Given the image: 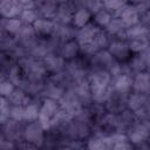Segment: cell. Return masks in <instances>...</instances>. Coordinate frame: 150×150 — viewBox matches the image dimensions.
Wrapping results in <instances>:
<instances>
[{
	"mask_svg": "<svg viewBox=\"0 0 150 150\" xmlns=\"http://www.w3.org/2000/svg\"><path fill=\"white\" fill-rule=\"evenodd\" d=\"M90 18H91V13L82 5H80L79 7H76L74 14H73V22L71 25L80 29L83 28L84 26H87L90 22Z\"/></svg>",
	"mask_w": 150,
	"mask_h": 150,
	"instance_id": "603a6c76",
	"label": "cell"
},
{
	"mask_svg": "<svg viewBox=\"0 0 150 150\" xmlns=\"http://www.w3.org/2000/svg\"><path fill=\"white\" fill-rule=\"evenodd\" d=\"M23 71V76L28 80L33 81H42L47 69L42 62V60L34 59L29 55H25L23 57L19 59L18 62Z\"/></svg>",
	"mask_w": 150,
	"mask_h": 150,
	"instance_id": "7a4b0ae2",
	"label": "cell"
},
{
	"mask_svg": "<svg viewBox=\"0 0 150 150\" xmlns=\"http://www.w3.org/2000/svg\"><path fill=\"white\" fill-rule=\"evenodd\" d=\"M112 15L107 11V9H104V8H102L100 12H97L96 14H94V23L96 25V26H98L100 28H105L109 23H110V21L112 20Z\"/></svg>",
	"mask_w": 150,
	"mask_h": 150,
	"instance_id": "d590c367",
	"label": "cell"
},
{
	"mask_svg": "<svg viewBox=\"0 0 150 150\" xmlns=\"http://www.w3.org/2000/svg\"><path fill=\"white\" fill-rule=\"evenodd\" d=\"M75 9L76 8L74 7L73 2H59V8L54 22L57 25H71Z\"/></svg>",
	"mask_w": 150,
	"mask_h": 150,
	"instance_id": "9c48e42d",
	"label": "cell"
},
{
	"mask_svg": "<svg viewBox=\"0 0 150 150\" xmlns=\"http://www.w3.org/2000/svg\"><path fill=\"white\" fill-rule=\"evenodd\" d=\"M23 111H25V121L26 122H35L39 120V115H40V107L34 103L30 102L29 104L23 107Z\"/></svg>",
	"mask_w": 150,
	"mask_h": 150,
	"instance_id": "8d00e7d4",
	"label": "cell"
},
{
	"mask_svg": "<svg viewBox=\"0 0 150 150\" xmlns=\"http://www.w3.org/2000/svg\"><path fill=\"white\" fill-rule=\"evenodd\" d=\"M132 90L141 94L150 93V74L148 70L135 74L132 77Z\"/></svg>",
	"mask_w": 150,
	"mask_h": 150,
	"instance_id": "ac0fdd59",
	"label": "cell"
},
{
	"mask_svg": "<svg viewBox=\"0 0 150 150\" xmlns=\"http://www.w3.org/2000/svg\"><path fill=\"white\" fill-rule=\"evenodd\" d=\"M134 150H150V145L146 142H144V143H141V144L135 145Z\"/></svg>",
	"mask_w": 150,
	"mask_h": 150,
	"instance_id": "681fc988",
	"label": "cell"
},
{
	"mask_svg": "<svg viewBox=\"0 0 150 150\" xmlns=\"http://www.w3.org/2000/svg\"><path fill=\"white\" fill-rule=\"evenodd\" d=\"M46 150H50V149H46Z\"/></svg>",
	"mask_w": 150,
	"mask_h": 150,
	"instance_id": "db71d44e",
	"label": "cell"
},
{
	"mask_svg": "<svg viewBox=\"0 0 150 150\" xmlns=\"http://www.w3.org/2000/svg\"><path fill=\"white\" fill-rule=\"evenodd\" d=\"M59 103H60L61 109L66 114H68L71 118L77 117L79 115H81L83 112V103L70 89L66 90L63 96L60 98Z\"/></svg>",
	"mask_w": 150,
	"mask_h": 150,
	"instance_id": "277c9868",
	"label": "cell"
},
{
	"mask_svg": "<svg viewBox=\"0 0 150 150\" xmlns=\"http://www.w3.org/2000/svg\"><path fill=\"white\" fill-rule=\"evenodd\" d=\"M8 101L12 105H16V107H25V105H27L32 102L29 94L26 93L21 88H16L12 93V95L8 97Z\"/></svg>",
	"mask_w": 150,
	"mask_h": 150,
	"instance_id": "4dcf8cb0",
	"label": "cell"
},
{
	"mask_svg": "<svg viewBox=\"0 0 150 150\" xmlns=\"http://www.w3.org/2000/svg\"><path fill=\"white\" fill-rule=\"evenodd\" d=\"M22 74H23V71H22L20 64H19V63H13V64H11V67L8 68L7 76H4V77H7L15 87H16V86L20 87L21 83H22V81H23V77H25Z\"/></svg>",
	"mask_w": 150,
	"mask_h": 150,
	"instance_id": "d6a6232c",
	"label": "cell"
},
{
	"mask_svg": "<svg viewBox=\"0 0 150 150\" xmlns=\"http://www.w3.org/2000/svg\"><path fill=\"white\" fill-rule=\"evenodd\" d=\"M15 89H16V87L7 77H4L2 76V79L0 81V95H1V97L8 98Z\"/></svg>",
	"mask_w": 150,
	"mask_h": 150,
	"instance_id": "60d3db41",
	"label": "cell"
},
{
	"mask_svg": "<svg viewBox=\"0 0 150 150\" xmlns=\"http://www.w3.org/2000/svg\"><path fill=\"white\" fill-rule=\"evenodd\" d=\"M91 61H93V63L98 66L96 69L108 70L110 68V66L114 63L115 59L111 56V54L108 52V49H103V50H100V52L93 54L91 55Z\"/></svg>",
	"mask_w": 150,
	"mask_h": 150,
	"instance_id": "cb8c5ba5",
	"label": "cell"
},
{
	"mask_svg": "<svg viewBox=\"0 0 150 150\" xmlns=\"http://www.w3.org/2000/svg\"><path fill=\"white\" fill-rule=\"evenodd\" d=\"M21 122H16L13 120L7 121L5 124H2V137L11 139V141H18L19 137L23 136V128L20 125Z\"/></svg>",
	"mask_w": 150,
	"mask_h": 150,
	"instance_id": "d6986e66",
	"label": "cell"
},
{
	"mask_svg": "<svg viewBox=\"0 0 150 150\" xmlns=\"http://www.w3.org/2000/svg\"><path fill=\"white\" fill-rule=\"evenodd\" d=\"M81 5L84 6L91 14H96L97 12H100L103 8V1H94V0H90V1L81 2Z\"/></svg>",
	"mask_w": 150,
	"mask_h": 150,
	"instance_id": "7bdbcfd3",
	"label": "cell"
},
{
	"mask_svg": "<svg viewBox=\"0 0 150 150\" xmlns=\"http://www.w3.org/2000/svg\"><path fill=\"white\" fill-rule=\"evenodd\" d=\"M108 52L111 54V56L116 60V61H125L130 59V49L128 46V42L125 40H121V39H114L110 40V43L108 46Z\"/></svg>",
	"mask_w": 150,
	"mask_h": 150,
	"instance_id": "52a82bcc",
	"label": "cell"
},
{
	"mask_svg": "<svg viewBox=\"0 0 150 150\" xmlns=\"http://www.w3.org/2000/svg\"><path fill=\"white\" fill-rule=\"evenodd\" d=\"M111 87L115 94L127 95L132 89V77L129 73H123L116 77H112Z\"/></svg>",
	"mask_w": 150,
	"mask_h": 150,
	"instance_id": "8fae6325",
	"label": "cell"
},
{
	"mask_svg": "<svg viewBox=\"0 0 150 150\" xmlns=\"http://www.w3.org/2000/svg\"><path fill=\"white\" fill-rule=\"evenodd\" d=\"M141 22L150 29V9L148 12H145L143 15H141Z\"/></svg>",
	"mask_w": 150,
	"mask_h": 150,
	"instance_id": "7dc6e473",
	"label": "cell"
},
{
	"mask_svg": "<svg viewBox=\"0 0 150 150\" xmlns=\"http://www.w3.org/2000/svg\"><path fill=\"white\" fill-rule=\"evenodd\" d=\"M20 20L22 21L23 25H34V22L40 18L36 9L32 8V9H23L22 13L20 14Z\"/></svg>",
	"mask_w": 150,
	"mask_h": 150,
	"instance_id": "ab89813d",
	"label": "cell"
},
{
	"mask_svg": "<svg viewBox=\"0 0 150 150\" xmlns=\"http://www.w3.org/2000/svg\"><path fill=\"white\" fill-rule=\"evenodd\" d=\"M146 112H148V118L150 120V103H149L148 107H146Z\"/></svg>",
	"mask_w": 150,
	"mask_h": 150,
	"instance_id": "816d5d0a",
	"label": "cell"
},
{
	"mask_svg": "<svg viewBox=\"0 0 150 150\" xmlns=\"http://www.w3.org/2000/svg\"><path fill=\"white\" fill-rule=\"evenodd\" d=\"M23 23L20 20V18H14V19H1V28L2 33L11 35L15 38L20 29L22 28Z\"/></svg>",
	"mask_w": 150,
	"mask_h": 150,
	"instance_id": "4316f807",
	"label": "cell"
},
{
	"mask_svg": "<svg viewBox=\"0 0 150 150\" xmlns=\"http://www.w3.org/2000/svg\"><path fill=\"white\" fill-rule=\"evenodd\" d=\"M67 73H68V76L74 81H77V80H82V79H86V70L82 66V63L77 60H71L68 64H67Z\"/></svg>",
	"mask_w": 150,
	"mask_h": 150,
	"instance_id": "f546056e",
	"label": "cell"
},
{
	"mask_svg": "<svg viewBox=\"0 0 150 150\" xmlns=\"http://www.w3.org/2000/svg\"><path fill=\"white\" fill-rule=\"evenodd\" d=\"M141 55H142V57L144 59L145 64H146V67H148V69H149V68H150V46H149Z\"/></svg>",
	"mask_w": 150,
	"mask_h": 150,
	"instance_id": "c3c4849f",
	"label": "cell"
},
{
	"mask_svg": "<svg viewBox=\"0 0 150 150\" xmlns=\"http://www.w3.org/2000/svg\"><path fill=\"white\" fill-rule=\"evenodd\" d=\"M125 4L127 2L120 1V0H107V1H103V8L107 9L114 18H117Z\"/></svg>",
	"mask_w": 150,
	"mask_h": 150,
	"instance_id": "74e56055",
	"label": "cell"
},
{
	"mask_svg": "<svg viewBox=\"0 0 150 150\" xmlns=\"http://www.w3.org/2000/svg\"><path fill=\"white\" fill-rule=\"evenodd\" d=\"M11 108H12V104L9 103L8 98L0 97V122L1 124H5L7 121H9Z\"/></svg>",
	"mask_w": 150,
	"mask_h": 150,
	"instance_id": "f35d334b",
	"label": "cell"
},
{
	"mask_svg": "<svg viewBox=\"0 0 150 150\" xmlns=\"http://www.w3.org/2000/svg\"><path fill=\"white\" fill-rule=\"evenodd\" d=\"M76 32L77 30L71 25H57V23H55V28H54L52 36L54 40L62 42V43H66L68 41L74 40V38H76Z\"/></svg>",
	"mask_w": 150,
	"mask_h": 150,
	"instance_id": "9a60e30c",
	"label": "cell"
},
{
	"mask_svg": "<svg viewBox=\"0 0 150 150\" xmlns=\"http://www.w3.org/2000/svg\"><path fill=\"white\" fill-rule=\"evenodd\" d=\"M128 68H129V70H132L135 74H137V73L144 71L148 67H146L145 61L142 57V55L141 54H136V55H134L132 57L129 59Z\"/></svg>",
	"mask_w": 150,
	"mask_h": 150,
	"instance_id": "e575fe53",
	"label": "cell"
},
{
	"mask_svg": "<svg viewBox=\"0 0 150 150\" xmlns=\"http://www.w3.org/2000/svg\"><path fill=\"white\" fill-rule=\"evenodd\" d=\"M59 150H77V149H75L74 146H62V148L59 149Z\"/></svg>",
	"mask_w": 150,
	"mask_h": 150,
	"instance_id": "f907efd6",
	"label": "cell"
},
{
	"mask_svg": "<svg viewBox=\"0 0 150 150\" xmlns=\"http://www.w3.org/2000/svg\"><path fill=\"white\" fill-rule=\"evenodd\" d=\"M22 11L20 0H2L0 2V14L2 19L19 18Z\"/></svg>",
	"mask_w": 150,
	"mask_h": 150,
	"instance_id": "30bf717a",
	"label": "cell"
},
{
	"mask_svg": "<svg viewBox=\"0 0 150 150\" xmlns=\"http://www.w3.org/2000/svg\"><path fill=\"white\" fill-rule=\"evenodd\" d=\"M110 137L104 135H94L87 141V150H110Z\"/></svg>",
	"mask_w": 150,
	"mask_h": 150,
	"instance_id": "d4e9b609",
	"label": "cell"
},
{
	"mask_svg": "<svg viewBox=\"0 0 150 150\" xmlns=\"http://www.w3.org/2000/svg\"><path fill=\"white\" fill-rule=\"evenodd\" d=\"M64 93H66L64 88L60 84L59 81H55V80L45 84L43 89L41 91V94L45 96V98H52L55 101H60V98L63 96Z\"/></svg>",
	"mask_w": 150,
	"mask_h": 150,
	"instance_id": "44dd1931",
	"label": "cell"
},
{
	"mask_svg": "<svg viewBox=\"0 0 150 150\" xmlns=\"http://www.w3.org/2000/svg\"><path fill=\"white\" fill-rule=\"evenodd\" d=\"M149 103H150V96L148 94H141L134 91L127 97V108L132 112L146 108Z\"/></svg>",
	"mask_w": 150,
	"mask_h": 150,
	"instance_id": "2e32d148",
	"label": "cell"
},
{
	"mask_svg": "<svg viewBox=\"0 0 150 150\" xmlns=\"http://www.w3.org/2000/svg\"><path fill=\"white\" fill-rule=\"evenodd\" d=\"M125 30H127V27L124 26V23L122 22V20L120 18H112L110 23L105 27V32L108 33V35L115 36V39H121V40H122V38H121L122 35H123L124 40H127Z\"/></svg>",
	"mask_w": 150,
	"mask_h": 150,
	"instance_id": "83f0119b",
	"label": "cell"
},
{
	"mask_svg": "<svg viewBox=\"0 0 150 150\" xmlns=\"http://www.w3.org/2000/svg\"><path fill=\"white\" fill-rule=\"evenodd\" d=\"M125 38L127 40H134V39H142V38H150V29L143 25L142 22L127 28L125 30Z\"/></svg>",
	"mask_w": 150,
	"mask_h": 150,
	"instance_id": "f1b7e54d",
	"label": "cell"
},
{
	"mask_svg": "<svg viewBox=\"0 0 150 150\" xmlns=\"http://www.w3.org/2000/svg\"><path fill=\"white\" fill-rule=\"evenodd\" d=\"M70 90L81 100L82 103H88L91 100V91H90V84L88 81V77L74 81L71 83Z\"/></svg>",
	"mask_w": 150,
	"mask_h": 150,
	"instance_id": "4fadbf2b",
	"label": "cell"
},
{
	"mask_svg": "<svg viewBox=\"0 0 150 150\" xmlns=\"http://www.w3.org/2000/svg\"><path fill=\"white\" fill-rule=\"evenodd\" d=\"M100 29H102V28H100L98 26H96L94 22H89L83 28L77 29L75 40L77 41V43L80 46V49L86 48L94 40V38L96 36V34L100 32Z\"/></svg>",
	"mask_w": 150,
	"mask_h": 150,
	"instance_id": "ba28073f",
	"label": "cell"
},
{
	"mask_svg": "<svg viewBox=\"0 0 150 150\" xmlns=\"http://www.w3.org/2000/svg\"><path fill=\"white\" fill-rule=\"evenodd\" d=\"M80 50V46L77 43L76 40H71L68 41L66 43H62L61 49H60V55L64 59V60H74L77 56V53Z\"/></svg>",
	"mask_w": 150,
	"mask_h": 150,
	"instance_id": "1f68e13d",
	"label": "cell"
},
{
	"mask_svg": "<svg viewBox=\"0 0 150 150\" xmlns=\"http://www.w3.org/2000/svg\"><path fill=\"white\" fill-rule=\"evenodd\" d=\"M128 46L131 53L142 54L149 46H150V38H142V39H134L128 41Z\"/></svg>",
	"mask_w": 150,
	"mask_h": 150,
	"instance_id": "836d02e7",
	"label": "cell"
},
{
	"mask_svg": "<svg viewBox=\"0 0 150 150\" xmlns=\"http://www.w3.org/2000/svg\"><path fill=\"white\" fill-rule=\"evenodd\" d=\"M38 149L39 148H36L35 145H33V144H30V143H28L26 141H23V142L18 144V150H38Z\"/></svg>",
	"mask_w": 150,
	"mask_h": 150,
	"instance_id": "bcb514c9",
	"label": "cell"
},
{
	"mask_svg": "<svg viewBox=\"0 0 150 150\" xmlns=\"http://www.w3.org/2000/svg\"><path fill=\"white\" fill-rule=\"evenodd\" d=\"M127 136L131 144L137 145L141 143H144L150 137V123L149 121H137L131 124V127L128 129Z\"/></svg>",
	"mask_w": 150,
	"mask_h": 150,
	"instance_id": "8992f818",
	"label": "cell"
},
{
	"mask_svg": "<svg viewBox=\"0 0 150 150\" xmlns=\"http://www.w3.org/2000/svg\"><path fill=\"white\" fill-rule=\"evenodd\" d=\"M117 18L122 20V22L124 23L127 28L132 27L141 22V15L138 14V12L136 11L132 4H125L124 7L121 9Z\"/></svg>",
	"mask_w": 150,
	"mask_h": 150,
	"instance_id": "5bb4252c",
	"label": "cell"
},
{
	"mask_svg": "<svg viewBox=\"0 0 150 150\" xmlns=\"http://www.w3.org/2000/svg\"><path fill=\"white\" fill-rule=\"evenodd\" d=\"M0 150H16L15 148V142L7 139L5 137H1L0 141Z\"/></svg>",
	"mask_w": 150,
	"mask_h": 150,
	"instance_id": "f6af8a7d",
	"label": "cell"
},
{
	"mask_svg": "<svg viewBox=\"0 0 150 150\" xmlns=\"http://www.w3.org/2000/svg\"><path fill=\"white\" fill-rule=\"evenodd\" d=\"M34 30L36 33V35L40 36H52L54 28H55V22L54 20H48V19H43V18H39L34 25Z\"/></svg>",
	"mask_w": 150,
	"mask_h": 150,
	"instance_id": "484cf974",
	"label": "cell"
},
{
	"mask_svg": "<svg viewBox=\"0 0 150 150\" xmlns=\"http://www.w3.org/2000/svg\"><path fill=\"white\" fill-rule=\"evenodd\" d=\"M22 138L36 148H41L45 144V128L39 121L29 122L23 127Z\"/></svg>",
	"mask_w": 150,
	"mask_h": 150,
	"instance_id": "5b68a950",
	"label": "cell"
},
{
	"mask_svg": "<svg viewBox=\"0 0 150 150\" xmlns=\"http://www.w3.org/2000/svg\"><path fill=\"white\" fill-rule=\"evenodd\" d=\"M132 5L139 15H143L145 12L150 9V1H137V2H132Z\"/></svg>",
	"mask_w": 150,
	"mask_h": 150,
	"instance_id": "ee69618b",
	"label": "cell"
},
{
	"mask_svg": "<svg viewBox=\"0 0 150 150\" xmlns=\"http://www.w3.org/2000/svg\"><path fill=\"white\" fill-rule=\"evenodd\" d=\"M59 2L55 1H38L35 4V9L40 18L54 20L57 13Z\"/></svg>",
	"mask_w": 150,
	"mask_h": 150,
	"instance_id": "e0dca14e",
	"label": "cell"
},
{
	"mask_svg": "<svg viewBox=\"0 0 150 150\" xmlns=\"http://www.w3.org/2000/svg\"><path fill=\"white\" fill-rule=\"evenodd\" d=\"M148 71H149V74H150V68H149V69H148Z\"/></svg>",
	"mask_w": 150,
	"mask_h": 150,
	"instance_id": "f5cc1de1",
	"label": "cell"
},
{
	"mask_svg": "<svg viewBox=\"0 0 150 150\" xmlns=\"http://www.w3.org/2000/svg\"><path fill=\"white\" fill-rule=\"evenodd\" d=\"M42 62L47 69V71H50L53 75L61 74V71L64 69L66 66V60L59 54L55 53H49L42 59Z\"/></svg>",
	"mask_w": 150,
	"mask_h": 150,
	"instance_id": "7c38bea8",
	"label": "cell"
},
{
	"mask_svg": "<svg viewBox=\"0 0 150 150\" xmlns=\"http://www.w3.org/2000/svg\"><path fill=\"white\" fill-rule=\"evenodd\" d=\"M110 137V150H134V144L129 141L128 136L122 132H112Z\"/></svg>",
	"mask_w": 150,
	"mask_h": 150,
	"instance_id": "7402d4cb",
	"label": "cell"
},
{
	"mask_svg": "<svg viewBox=\"0 0 150 150\" xmlns=\"http://www.w3.org/2000/svg\"><path fill=\"white\" fill-rule=\"evenodd\" d=\"M76 120L68 125V135L74 139H81L84 138L89 132V127L83 120H79V117H75Z\"/></svg>",
	"mask_w": 150,
	"mask_h": 150,
	"instance_id": "ffe728a7",
	"label": "cell"
},
{
	"mask_svg": "<svg viewBox=\"0 0 150 150\" xmlns=\"http://www.w3.org/2000/svg\"><path fill=\"white\" fill-rule=\"evenodd\" d=\"M88 81L90 84L91 100L96 103L108 102L114 94L111 87L112 77L110 73L105 69H94L89 74Z\"/></svg>",
	"mask_w": 150,
	"mask_h": 150,
	"instance_id": "6da1fadb",
	"label": "cell"
},
{
	"mask_svg": "<svg viewBox=\"0 0 150 150\" xmlns=\"http://www.w3.org/2000/svg\"><path fill=\"white\" fill-rule=\"evenodd\" d=\"M9 120H13V121H16V122H23V121H25V111H23V107L12 105V108H11Z\"/></svg>",
	"mask_w": 150,
	"mask_h": 150,
	"instance_id": "b9f144b4",
	"label": "cell"
},
{
	"mask_svg": "<svg viewBox=\"0 0 150 150\" xmlns=\"http://www.w3.org/2000/svg\"><path fill=\"white\" fill-rule=\"evenodd\" d=\"M60 111H61V107L59 101H55L52 98H45L40 107V115L38 121L42 124L45 129H48L57 124Z\"/></svg>",
	"mask_w": 150,
	"mask_h": 150,
	"instance_id": "3957f363",
	"label": "cell"
}]
</instances>
